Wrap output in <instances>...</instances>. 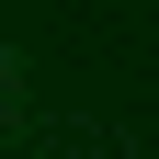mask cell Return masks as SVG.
<instances>
[{
  "label": "cell",
  "instance_id": "cell-1",
  "mask_svg": "<svg viewBox=\"0 0 159 159\" xmlns=\"http://www.w3.org/2000/svg\"><path fill=\"white\" fill-rule=\"evenodd\" d=\"M0 125H23V57L0 46Z\"/></svg>",
  "mask_w": 159,
  "mask_h": 159
}]
</instances>
